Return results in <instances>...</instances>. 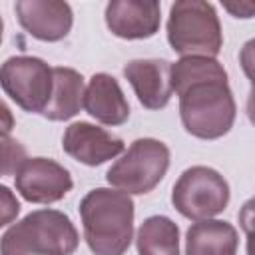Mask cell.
Segmentation results:
<instances>
[{"label":"cell","instance_id":"21","mask_svg":"<svg viewBox=\"0 0 255 255\" xmlns=\"http://www.w3.org/2000/svg\"><path fill=\"white\" fill-rule=\"evenodd\" d=\"M223 8L229 14H233L235 18H251V16H255V4H251V2H239V4L225 2Z\"/></svg>","mask_w":255,"mask_h":255},{"label":"cell","instance_id":"10","mask_svg":"<svg viewBox=\"0 0 255 255\" xmlns=\"http://www.w3.org/2000/svg\"><path fill=\"white\" fill-rule=\"evenodd\" d=\"M62 149L76 161L96 167L126 151L122 137L98 128L90 122H74L66 128L62 137Z\"/></svg>","mask_w":255,"mask_h":255},{"label":"cell","instance_id":"4","mask_svg":"<svg viewBox=\"0 0 255 255\" xmlns=\"http://www.w3.org/2000/svg\"><path fill=\"white\" fill-rule=\"evenodd\" d=\"M167 42L173 52L183 56L215 58L223 46L221 22L211 2L177 0L169 8Z\"/></svg>","mask_w":255,"mask_h":255},{"label":"cell","instance_id":"2","mask_svg":"<svg viewBox=\"0 0 255 255\" xmlns=\"http://www.w3.org/2000/svg\"><path fill=\"white\" fill-rule=\"evenodd\" d=\"M84 239L94 255H124L133 239V201L112 187H96L80 201Z\"/></svg>","mask_w":255,"mask_h":255},{"label":"cell","instance_id":"17","mask_svg":"<svg viewBox=\"0 0 255 255\" xmlns=\"http://www.w3.org/2000/svg\"><path fill=\"white\" fill-rule=\"evenodd\" d=\"M2 151H4V175H16V171L20 169V165L28 159L26 157V149L20 145V141L12 139L10 135H4V145H2Z\"/></svg>","mask_w":255,"mask_h":255},{"label":"cell","instance_id":"12","mask_svg":"<svg viewBox=\"0 0 255 255\" xmlns=\"http://www.w3.org/2000/svg\"><path fill=\"white\" fill-rule=\"evenodd\" d=\"M124 78L131 84L139 104L147 110H161L169 104L171 88V62L167 60H131L124 66Z\"/></svg>","mask_w":255,"mask_h":255},{"label":"cell","instance_id":"20","mask_svg":"<svg viewBox=\"0 0 255 255\" xmlns=\"http://www.w3.org/2000/svg\"><path fill=\"white\" fill-rule=\"evenodd\" d=\"M0 191H2V205H4V215H2V223H0V225H8V223L18 215L20 203L16 201V197L12 195V191H10L6 185H2Z\"/></svg>","mask_w":255,"mask_h":255},{"label":"cell","instance_id":"19","mask_svg":"<svg viewBox=\"0 0 255 255\" xmlns=\"http://www.w3.org/2000/svg\"><path fill=\"white\" fill-rule=\"evenodd\" d=\"M237 219H239V225L245 231V235H249V233L255 231V197L247 199L241 205V209L237 213Z\"/></svg>","mask_w":255,"mask_h":255},{"label":"cell","instance_id":"6","mask_svg":"<svg viewBox=\"0 0 255 255\" xmlns=\"http://www.w3.org/2000/svg\"><path fill=\"white\" fill-rule=\"evenodd\" d=\"M171 203L187 219H211L227 207L229 183L213 167H187L171 189Z\"/></svg>","mask_w":255,"mask_h":255},{"label":"cell","instance_id":"18","mask_svg":"<svg viewBox=\"0 0 255 255\" xmlns=\"http://www.w3.org/2000/svg\"><path fill=\"white\" fill-rule=\"evenodd\" d=\"M239 64L245 72V76L251 80V84H255V38L247 40L239 52Z\"/></svg>","mask_w":255,"mask_h":255},{"label":"cell","instance_id":"14","mask_svg":"<svg viewBox=\"0 0 255 255\" xmlns=\"http://www.w3.org/2000/svg\"><path fill=\"white\" fill-rule=\"evenodd\" d=\"M239 235L229 221L203 219L185 233V255H237Z\"/></svg>","mask_w":255,"mask_h":255},{"label":"cell","instance_id":"7","mask_svg":"<svg viewBox=\"0 0 255 255\" xmlns=\"http://www.w3.org/2000/svg\"><path fill=\"white\" fill-rule=\"evenodd\" d=\"M4 94L28 114H44L54 92V68L36 56H12L2 64Z\"/></svg>","mask_w":255,"mask_h":255},{"label":"cell","instance_id":"5","mask_svg":"<svg viewBox=\"0 0 255 255\" xmlns=\"http://www.w3.org/2000/svg\"><path fill=\"white\" fill-rule=\"evenodd\" d=\"M169 147L153 137L135 139L124 155L112 163L106 179L112 187L128 195H143L155 189L169 167Z\"/></svg>","mask_w":255,"mask_h":255},{"label":"cell","instance_id":"13","mask_svg":"<svg viewBox=\"0 0 255 255\" xmlns=\"http://www.w3.org/2000/svg\"><path fill=\"white\" fill-rule=\"evenodd\" d=\"M84 110L104 126H122L129 118V104L118 80L106 72L90 78L84 92Z\"/></svg>","mask_w":255,"mask_h":255},{"label":"cell","instance_id":"9","mask_svg":"<svg viewBox=\"0 0 255 255\" xmlns=\"http://www.w3.org/2000/svg\"><path fill=\"white\" fill-rule=\"evenodd\" d=\"M20 26L40 42L64 40L74 24V12L62 0H18L14 4Z\"/></svg>","mask_w":255,"mask_h":255},{"label":"cell","instance_id":"22","mask_svg":"<svg viewBox=\"0 0 255 255\" xmlns=\"http://www.w3.org/2000/svg\"><path fill=\"white\" fill-rule=\"evenodd\" d=\"M247 118L255 126V84H251V92L247 98Z\"/></svg>","mask_w":255,"mask_h":255},{"label":"cell","instance_id":"11","mask_svg":"<svg viewBox=\"0 0 255 255\" xmlns=\"http://www.w3.org/2000/svg\"><path fill=\"white\" fill-rule=\"evenodd\" d=\"M159 24L161 6L155 0H112L106 6V26L122 40H147Z\"/></svg>","mask_w":255,"mask_h":255},{"label":"cell","instance_id":"23","mask_svg":"<svg viewBox=\"0 0 255 255\" xmlns=\"http://www.w3.org/2000/svg\"><path fill=\"white\" fill-rule=\"evenodd\" d=\"M245 249H247V255H255V231L247 235V245H245Z\"/></svg>","mask_w":255,"mask_h":255},{"label":"cell","instance_id":"15","mask_svg":"<svg viewBox=\"0 0 255 255\" xmlns=\"http://www.w3.org/2000/svg\"><path fill=\"white\" fill-rule=\"evenodd\" d=\"M84 76L78 70L56 66L52 100L42 116L50 122H66L74 118L84 106Z\"/></svg>","mask_w":255,"mask_h":255},{"label":"cell","instance_id":"8","mask_svg":"<svg viewBox=\"0 0 255 255\" xmlns=\"http://www.w3.org/2000/svg\"><path fill=\"white\" fill-rule=\"evenodd\" d=\"M14 183L30 203H56L74 187L70 171L50 157H28L16 171Z\"/></svg>","mask_w":255,"mask_h":255},{"label":"cell","instance_id":"16","mask_svg":"<svg viewBox=\"0 0 255 255\" xmlns=\"http://www.w3.org/2000/svg\"><path fill=\"white\" fill-rule=\"evenodd\" d=\"M137 255H179V227L165 215L143 219L135 235Z\"/></svg>","mask_w":255,"mask_h":255},{"label":"cell","instance_id":"1","mask_svg":"<svg viewBox=\"0 0 255 255\" xmlns=\"http://www.w3.org/2000/svg\"><path fill=\"white\" fill-rule=\"evenodd\" d=\"M171 88L179 98V116L187 133L199 139H217L229 133L237 106L227 72L217 58H179L171 64Z\"/></svg>","mask_w":255,"mask_h":255},{"label":"cell","instance_id":"3","mask_svg":"<svg viewBox=\"0 0 255 255\" xmlns=\"http://www.w3.org/2000/svg\"><path fill=\"white\" fill-rule=\"evenodd\" d=\"M80 235L72 219L58 209H36L2 235V255H72Z\"/></svg>","mask_w":255,"mask_h":255}]
</instances>
